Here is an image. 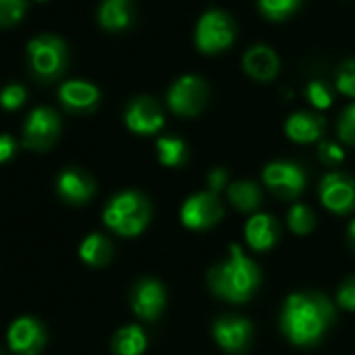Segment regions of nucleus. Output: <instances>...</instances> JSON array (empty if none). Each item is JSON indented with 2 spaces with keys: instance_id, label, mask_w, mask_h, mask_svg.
I'll return each instance as SVG.
<instances>
[{
  "instance_id": "nucleus-29",
  "label": "nucleus",
  "mask_w": 355,
  "mask_h": 355,
  "mask_svg": "<svg viewBox=\"0 0 355 355\" xmlns=\"http://www.w3.org/2000/svg\"><path fill=\"white\" fill-rule=\"evenodd\" d=\"M338 136L349 142V144H355V105L347 107L338 119Z\"/></svg>"
},
{
  "instance_id": "nucleus-28",
  "label": "nucleus",
  "mask_w": 355,
  "mask_h": 355,
  "mask_svg": "<svg viewBox=\"0 0 355 355\" xmlns=\"http://www.w3.org/2000/svg\"><path fill=\"white\" fill-rule=\"evenodd\" d=\"M24 0H0V26L15 24L24 15Z\"/></svg>"
},
{
  "instance_id": "nucleus-15",
  "label": "nucleus",
  "mask_w": 355,
  "mask_h": 355,
  "mask_svg": "<svg viewBox=\"0 0 355 355\" xmlns=\"http://www.w3.org/2000/svg\"><path fill=\"white\" fill-rule=\"evenodd\" d=\"M243 65H245V71L251 78L268 82L278 73L280 61H278V57H276V53L272 49H268L263 44H257V46L247 51V55L243 59Z\"/></svg>"
},
{
  "instance_id": "nucleus-10",
  "label": "nucleus",
  "mask_w": 355,
  "mask_h": 355,
  "mask_svg": "<svg viewBox=\"0 0 355 355\" xmlns=\"http://www.w3.org/2000/svg\"><path fill=\"white\" fill-rule=\"evenodd\" d=\"M320 199L330 211L347 214L355 207V184L343 173H328L320 187Z\"/></svg>"
},
{
  "instance_id": "nucleus-19",
  "label": "nucleus",
  "mask_w": 355,
  "mask_h": 355,
  "mask_svg": "<svg viewBox=\"0 0 355 355\" xmlns=\"http://www.w3.org/2000/svg\"><path fill=\"white\" fill-rule=\"evenodd\" d=\"M59 94H61V101L65 103V107L76 109V111L90 109L98 101L96 86H92L88 82H67V84H63Z\"/></svg>"
},
{
  "instance_id": "nucleus-34",
  "label": "nucleus",
  "mask_w": 355,
  "mask_h": 355,
  "mask_svg": "<svg viewBox=\"0 0 355 355\" xmlns=\"http://www.w3.org/2000/svg\"><path fill=\"white\" fill-rule=\"evenodd\" d=\"M15 155V140L7 134H0V163L9 161Z\"/></svg>"
},
{
  "instance_id": "nucleus-37",
  "label": "nucleus",
  "mask_w": 355,
  "mask_h": 355,
  "mask_svg": "<svg viewBox=\"0 0 355 355\" xmlns=\"http://www.w3.org/2000/svg\"><path fill=\"white\" fill-rule=\"evenodd\" d=\"M0 355H3V353H0Z\"/></svg>"
},
{
  "instance_id": "nucleus-14",
  "label": "nucleus",
  "mask_w": 355,
  "mask_h": 355,
  "mask_svg": "<svg viewBox=\"0 0 355 355\" xmlns=\"http://www.w3.org/2000/svg\"><path fill=\"white\" fill-rule=\"evenodd\" d=\"M165 307V291L157 280H142L132 293V309L144 318L155 320Z\"/></svg>"
},
{
  "instance_id": "nucleus-1",
  "label": "nucleus",
  "mask_w": 355,
  "mask_h": 355,
  "mask_svg": "<svg viewBox=\"0 0 355 355\" xmlns=\"http://www.w3.org/2000/svg\"><path fill=\"white\" fill-rule=\"evenodd\" d=\"M332 320V305L324 295L295 293L282 311V330L295 345L315 343Z\"/></svg>"
},
{
  "instance_id": "nucleus-32",
  "label": "nucleus",
  "mask_w": 355,
  "mask_h": 355,
  "mask_svg": "<svg viewBox=\"0 0 355 355\" xmlns=\"http://www.w3.org/2000/svg\"><path fill=\"white\" fill-rule=\"evenodd\" d=\"M338 305L345 309H355V276L349 278L347 282H343V286L338 288Z\"/></svg>"
},
{
  "instance_id": "nucleus-20",
  "label": "nucleus",
  "mask_w": 355,
  "mask_h": 355,
  "mask_svg": "<svg viewBox=\"0 0 355 355\" xmlns=\"http://www.w3.org/2000/svg\"><path fill=\"white\" fill-rule=\"evenodd\" d=\"M98 19L107 30H123L132 21L130 0H105L98 11Z\"/></svg>"
},
{
  "instance_id": "nucleus-18",
  "label": "nucleus",
  "mask_w": 355,
  "mask_h": 355,
  "mask_svg": "<svg viewBox=\"0 0 355 355\" xmlns=\"http://www.w3.org/2000/svg\"><path fill=\"white\" fill-rule=\"evenodd\" d=\"M324 121L311 113H295L286 121V134L295 142H315L322 136Z\"/></svg>"
},
{
  "instance_id": "nucleus-2",
  "label": "nucleus",
  "mask_w": 355,
  "mask_h": 355,
  "mask_svg": "<svg viewBox=\"0 0 355 355\" xmlns=\"http://www.w3.org/2000/svg\"><path fill=\"white\" fill-rule=\"evenodd\" d=\"M209 284L218 297L243 303L255 293L259 284V270L241 247L230 245V257L209 272Z\"/></svg>"
},
{
  "instance_id": "nucleus-26",
  "label": "nucleus",
  "mask_w": 355,
  "mask_h": 355,
  "mask_svg": "<svg viewBox=\"0 0 355 355\" xmlns=\"http://www.w3.org/2000/svg\"><path fill=\"white\" fill-rule=\"evenodd\" d=\"M257 5L266 17L284 19L301 5V0H257Z\"/></svg>"
},
{
  "instance_id": "nucleus-13",
  "label": "nucleus",
  "mask_w": 355,
  "mask_h": 355,
  "mask_svg": "<svg viewBox=\"0 0 355 355\" xmlns=\"http://www.w3.org/2000/svg\"><path fill=\"white\" fill-rule=\"evenodd\" d=\"M125 123L136 134H155L163 125V113L153 98H136L125 111Z\"/></svg>"
},
{
  "instance_id": "nucleus-16",
  "label": "nucleus",
  "mask_w": 355,
  "mask_h": 355,
  "mask_svg": "<svg viewBox=\"0 0 355 355\" xmlns=\"http://www.w3.org/2000/svg\"><path fill=\"white\" fill-rule=\"evenodd\" d=\"M59 195L69 203H86L94 195V182L78 169H65L57 182Z\"/></svg>"
},
{
  "instance_id": "nucleus-27",
  "label": "nucleus",
  "mask_w": 355,
  "mask_h": 355,
  "mask_svg": "<svg viewBox=\"0 0 355 355\" xmlns=\"http://www.w3.org/2000/svg\"><path fill=\"white\" fill-rule=\"evenodd\" d=\"M336 88L347 96H355V59H349L340 65L336 76Z\"/></svg>"
},
{
  "instance_id": "nucleus-6",
  "label": "nucleus",
  "mask_w": 355,
  "mask_h": 355,
  "mask_svg": "<svg viewBox=\"0 0 355 355\" xmlns=\"http://www.w3.org/2000/svg\"><path fill=\"white\" fill-rule=\"evenodd\" d=\"M32 67L40 78H55L65 67V44L55 36H40L28 46Z\"/></svg>"
},
{
  "instance_id": "nucleus-30",
  "label": "nucleus",
  "mask_w": 355,
  "mask_h": 355,
  "mask_svg": "<svg viewBox=\"0 0 355 355\" xmlns=\"http://www.w3.org/2000/svg\"><path fill=\"white\" fill-rule=\"evenodd\" d=\"M307 98L315 109H328L332 103V96L328 92V88L322 82H309L307 86Z\"/></svg>"
},
{
  "instance_id": "nucleus-33",
  "label": "nucleus",
  "mask_w": 355,
  "mask_h": 355,
  "mask_svg": "<svg viewBox=\"0 0 355 355\" xmlns=\"http://www.w3.org/2000/svg\"><path fill=\"white\" fill-rule=\"evenodd\" d=\"M320 159L324 161V163H328V165H336V163H340L343 161V150H340V146H336L334 142H322L320 144Z\"/></svg>"
},
{
  "instance_id": "nucleus-22",
  "label": "nucleus",
  "mask_w": 355,
  "mask_h": 355,
  "mask_svg": "<svg viewBox=\"0 0 355 355\" xmlns=\"http://www.w3.org/2000/svg\"><path fill=\"white\" fill-rule=\"evenodd\" d=\"M111 255H113V247L103 234H90L80 247V257L88 266H105L111 259Z\"/></svg>"
},
{
  "instance_id": "nucleus-25",
  "label": "nucleus",
  "mask_w": 355,
  "mask_h": 355,
  "mask_svg": "<svg viewBox=\"0 0 355 355\" xmlns=\"http://www.w3.org/2000/svg\"><path fill=\"white\" fill-rule=\"evenodd\" d=\"M288 226L295 234H309L315 226V216L305 205H293L288 211Z\"/></svg>"
},
{
  "instance_id": "nucleus-36",
  "label": "nucleus",
  "mask_w": 355,
  "mask_h": 355,
  "mask_svg": "<svg viewBox=\"0 0 355 355\" xmlns=\"http://www.w3.org/2000/svg\"><path fill=\"white\" fill-rule=\"evenodd\" d=\"M349 236H351V243L355 245V220H353L351 226H349Z\"/></svg>"
},
{
  "instance_id": "nucleus-3",
  "label": "nucleus",
  "mask_w": 355,
  "mask_h": 355,
  "mask_svg": "<svg viewBox=\"0 0 355 355\" xmlns=\"http://www.w3.org/2000/svg\"><path fill=\"white\" fill-rule=\"evenodd\" d=\"M103 220L113 232L121 236H136L146 228L150 220V205L140 193L128 191L117 195L107 205Z\"/></svg>"
},
{
  "instance_id": "nucleus-12",
  "label": "nucleus",
  "mask_w": 355,
  "mask_h": 355,
  "mask_svg": "<svg viewBox=\"0 0 355 355\" xmlns=\"http://www.w3.org/2000/svg\"><path fill=\"white\" fill-rule=\"evenodd\" d=\"M214 336L220 347L230 353H241L249 347L253 336V326L245 318H222L214 326Z\"/></svg>"
},
{
  "instance_id": "nucleus-7",
  "label": "nucleus",
  "mask_w": 355,
  "mask_h": 355,
  "mask_svg": "<svg viewBox=\"0 0 355 355\" xmlns=\"http://www.w3.org/2000/svg\"><path fill=\"white\" fill-rule=\"evenodd\" d=\"M59 130H61V121L53 109L46 107L34 109L24 128V144L34 150H44L57 140Z\"/></svg>"
},
{
  "instance_id": "nucleus-21",
  "label": "nucleus",
  "mask_w": 355,
  "mask_h": 355,
  "mask_svg": "<svg viewBox=\"0 0 355 355\" xmlns=\"http://www.w3.org/2000/svg\"><path fill=\"white\" fill-rule=\"evenodd\" d=\"M146 349V336L140 326H125L113 338L115 355H140Z\"/></svg>"
},
{
  "instance_id": "nucleus-23",
  "label": "nucleus",
  "mask_w": 355,
  "mask_h": 355,
  "mask_svg": "<svg viewBox=\"0 0 355 355\" xmlns=\"http://www.w3.org/2000/svg\"><path fill=\"white\" fill-rule=\"evenodd\" d=\"M230 203L241 211H253L261 203V193L253 182H236L228 189Z\"/></svg>"
},
{
  "instance_id": "nucleus-31",
  "label": "nucleus",
  "mask_w": 355,
  "mask_h": 355,
  "mask_svg": "<svg viewBox=\"0 0 355 355\" xmlns=\"http://www.w3.org/2000/svg\"><path fill=\"white\" fill-rule=\"evenodd\" d=\"M24 101H26V90L17 84L7 86L3 90V94H0V103H3L5 109H17V107H21Z\"/></svg>"
},
{
  "instance_id": "nucleus-4",
  "label": "nucleus",
  "mask_w": 355,
  "mask_h": 355,
  "mask_svg": "<svg viewBox=\"0 0 355 355\" xmlns=\"http://www.w3.org/2000/svg\"><path fill=\"white\" fill-rule=\"evenodd\" d=\"M234 34H236L234 21L224 11L211 9V11H207L199 19V26H197V49L201 53H209V55L226 51L232 44Z\"/></svg>"
},
{
  "instance_id": "nucleus-17",
  "label": "nucleus",
  "mask_w": 355,
  "mask_h": 355,
  "mask_svg": "<svg viewBox=\"0 0 355 355\" xmlns=\"http://www.w3.org/2000/svg\"><path fill=\"white\" fill-rule=\"evenodd\" d=\"M245 236H247V243H249L251 249L266 251V249H270L276 243V239H278V226H276V222H274L272 216L257 214V216H253L247 222Z\"/></svg>"
},
{
  "instance_id": "nucleus-8",
  "label": "nucleus",
  "mask_w": 355,
  "mask_h": 355,
  "mask_svg": "<svg viewBox=\"0 0 355 355\" xmlns=\"http://www.w3.org/2000/svg\"><path fill=\"white\" fill-rule=\"evenodd\" d=\"M222 214L224 209L216 193H199L182 205L180 218L184 226L193 230H203V228L218 224L222 220Z\"/></svg>"
},
{
  "instance_id": "nucleus-5",
  "label": "nucleus",
  "mask_w": 355,
  "mask_h": 355,
  "mask_svg": "<svg viewBox=\"0 0 355 355\" xmlns=\"http://www.w3.org/2000/svg\"><path fill=\"white\" fill-rule=\"evenodd\" d=\"M207 84L197 76H182L167 92V103L178 115H197L207 103Z\"/></svg>"
},
{
  "instance_id": "nucleus-24",
  "label": "nucleus",
  "mask_w": 355,
  "mask_h": 355,
  "mask_svg": "<svg viewBox=\"0 0 355 355\" xmlns=\"http://www.w3.org/2000/svg\"><path fill=\"white\" fill-rule=\"evenodd\" d=\"M157 150H159V161L167 167L182 165L187 159V144L180 138H161L157 142Z\"/></svg>"
},
{
  "instance_id": "nucleus-11",
  "label": "nucleus",
  "mask_w": 355,
  "mask_h": 355,
  "mask_svg": "<svg viewBox=\"0 0 355 355\" xmlns=\"http://www.w3.org/2000/svg\"><path fill=\"white\" fill-rule=\"evenodd\" d=\"M46 343L44 328L34 318H19L9 328V345L19 355H36Z\"/></svg>"
},
{
  "instance_id": "nucleus-9",
  "label": "nucleus",
  "mask_w": 355,
  "mask_h": 355,
  "mask_svg": "<svg viewBox=\"0 0 355 355\" xmlns=\"http://www.w3.org/2000/svg\"><path fill=\"white\" fill-rule=\"evenodd\" d=\"M263 182L280 197L293 199L305 189V173L299 165L288 161L270 163L263 171Z\"/></svg>"
},
{
  "instance_id": "nucleus-35",
  "label": "nucleus",
  "mask_w": 355,
  "mask_h": 355,
  "mask_svg": "<svg viewBox=\"0 0 355 355\" xmlns=\"http://www.w3.org/2000/svg\"><path fill=\"white\" fill-rule=\"evenodd\" d=\"M209 187H211V193H218L222 187H226V171L224 169H214L209 173Z\"/></svg>"
}]
</instances>
